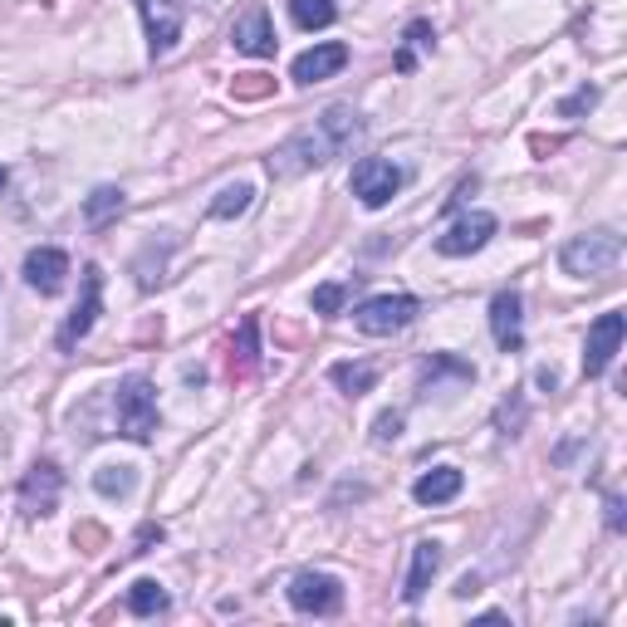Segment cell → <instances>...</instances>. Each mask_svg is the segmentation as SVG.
<instances>
[{
    "instance_id": "5bb4252c",
    "label": "cell",
    "mask_w": 627,
    "mask_h": 627,
    "mask_svg": "<svg viewBox=\"0 0 627 627\" xmlns=\"http://www.w3.org/2000/svg\"><path fill=\"white\" fill-rule=\"evenodd\" d=\"M349 65V45H339V39H329V45H314L305 49V55L289 65V79L295 83H323V79H333L339 69Z\"/></svg>"
},
{
    "instance_id": "4316f807",
    "label": "cell",
    "mask_w": 627,
    "mask_h": 627,
    "mask_svg": "<svg viewBox=\"0 0 627 627\" xmlns=\"http://www.w3.org/2000/svg\"><path fill=\"white\" fill-rule=\"evenodd\" d=\"M349 299V285H319L314 289V314H339Z\"/></svg>"
},
{
    "instance_id": "5b68a950",
    "label": "cell",
    "mask_w": 627,
    "mask_h": 627,
    "mask_svg": "<svg viewBox=\"0 0 627 627\" xmlns=\"http://www.w3.org/2000/svg\"><path fill=\"white\" fill-rule=\"evenodd\" d=\"M186 10H192V0H138V15H142V25H148L152 59L172 55V45L182 39Z\"/></svg>"
},
{
    "instance_id": "8fae6325",
    "label": "cell",
    "mask_w": 627,
    "mask_h": 627,
    "mask_svg": "<svg viewBox=\"0 0 627 627\" xmlns=\"http://www.w3.org/2000/svg\"><path fill=\"white\" fill-rule=\"evenodd\" d=\"M99 309H103V270H99V265H89V270H83V299H79V309L69 314L65 329H59V349H75L83 333L93 329Z\"/></svg>"
},
{
    "instance_id": "8992f818",
    "label": "cell",
    "mask_w": 627,
    "mask_h": 627,
    "mask_svg": "<svg viewBox=\"0 0 627 627\" xmlns=\"http://www.w3.org/2000/svg\"><path fill=\"white\" fill-rule=\"evenodd\" d=\"M59 495H65V470L55 461H35L30 476L20 480V510H25V520H49L59 510Z\"/></svg>"
},
{
    "instance_id": "d6986e66",
    "label": "cell",
    "mask_w": 627,
    "mask_h": 627,
    "mask_svg": "<svg viewBox=\"0 0 627 627\" xmlns=\"http://www.w3.org/2000/svg\"><path fill=\"white\" fill-rule=\"evenodd\" d=\"M118 212H123V192H118V186H93V192L83 196V221H89L93 231H103Z\"/></svg>"
},
{
    "instance_id": "9c48e42d",
    "label": "cell",
    "mask_w": 627,
    "mask_h": 627,
    "mask_svg": "<svg viewBox=\"0 0 627 627\" xmlns=\"http://www.w3.org/2000/svg\"><path fill=\"white\" fill-rule=\"evenodd\" d=\"M417 314H422V305H417L412 295H378V299H368V305H358L353 323H358L363 333H373V339H388V333L407 329Z\"/></svg>"
},
{
    "instance_id": "2e32d148",
    "label": "cell",
    "mask_w": 627,
    "mask_h": 627,
    "mask_svg": "<svg viewBox=\"0 0 627 627\" xmlns=\"http://www.w3.org/2000/svg\"><path fill=\"white\" fill-rule=\"evenodd\" d=\"M436 573H442V545H436V539H422V545L412 549V569H407V589H402V598H407V603H422Z\"/></svg>"
},
{
    "instance_id": "f546056e",
    "label": "cell",
    "mask_w": 627,
    "mask_h": 627,
    "mask_svg": "<svg viewBox=\"0 0 627 627\" xmlns=\"http://www.w3.org/2000/svg\"><path fill=\"white\" fill-rule=\"evenodd\" d=\"M0 186H5V167H0Z\"/></svg>"
},
{
    "instance_id": "83f0119b",
    "label": "cell",
    "mask_w": 627,
    "mask_h": 627,
    "mask_svg": "<svg viewBox=\"0 0 627 627\" xmlns=\"http://www.w3.org/2000/svg\"><path fill=\"white\" fill-rule=\"evenodd\" d=\"M397 436H402V412H383L378 426H373V442L388 446V442H397Z\"/></svg>"
},
{
    "instance_id": "4fadbf2b",
    "label": "cell",
    "mask_w": 627,
    "mask_h": 627,
    "mask_svg": "<svg viewBox=\"0 0 627 627\" xmlns=\"http://www.w3.org/2000/svg\"><path fill=\"white\" fill-rule=\"evenodd\" d=\"M69 280V255L55 246H39L25 255V285L39 289V295H59Z\"/></svg>"
},
{
    "instance_id": "7402d4cb",
    "label": "cell",
    "mask_w": 627,
    "mask_h": 627,
    "mask_svg": "<svg viewBox=\"0 0 627 627\" xmlns=\"http://www.w3.org/2000/svg\"><path fill=\"white\" fill-rule=\"evenodd\" d=\"M289 15L299 30H329L339 20V5L333 0H289Z\"/></svg>"
},
{
    "instance_id": "3957f363",
    "label": "cell",
    "mask_w": 627,
    "mask_h": 627,
    "mask_svg": "<svg viewBox=\"0 0 627 627\" xmlns=\"http://www.w3.org/2000/svg\"><path fill=\"white\" fill-rule=\"evenodd\" d=\"M623 260V236L618 231H583V236H573L569 246L559 250V265L569 270L573 280H589V275H608L613 265Z\"/></svg>"
},
{
    "instance_id": "277c9868",
    "label": "cell",
    "mask_w": 627,
    "mask_h": 627,
    "mask_svg": "<svg viewBox=\"0 0 627 627\" xmlns=\"http://www.w3.org/2000/svg\"><path fill=\"white\" fill-rule=\"evenodd\" d=\"M402 182H407V172L397 162H388V157H363L358 167H353V196H358L363 206H388L397 192H402Z\"/></svg>"
},
{
    "instance_id": "52a82bcc",
    "label": "cell",
    "mask_w": 627,
    "mask_h": 627,
    "mask_svg": "<svg viewBox=\"0 0 627 627\" xmlns=\"http://www.w3.org/2000/svg\"><path fill=\"white\" fill-rule=\"evenodd\" d=\"M289 603L299 613H314V618H333L343 608V583L333 573H319V569H305L289 579Z\"/></svg>"
},
{
    "instance_id": "e0dca14e",
    "label": "cell",
    "mask_w": 627,
    "mask_h": 627,
    "mask_svg": "<svg viewBox=\"0 0 627 627\" xmlns=\"http://www.w3.org/2000/svg\"><path fill=\"white\" fill-rule=\"evenodd\" d=\"M461 486H466V476L456 466H436V470H426V476H417L412 500L417 505H446V500L461 495Z\"/></svg>"
},
{
    "instance_id": "f1b7e54d",
    "label": "cell",
    "mask_w": 627,
    "mask_h": 627,
    "mask_svg": "<svg viewBox=\"0 0 627 627\" xmlns=\"http://www.w3.org/2000/svg\"><path fill=\"white\" fill-rule=\"evenodd\" d=\"M608 529H623V495H608Z\"/></svg>"
},
{
    "instance_id": "9a60e30c",
    "label": "cell",
    "mask_w": 627,
    "mask_h": 627,
    "mask_svg": "<svg viewBox=\"0 0 627 627\" xmlns=\"http://www.w3.org/2000/svg\"><path fill=\"white\" fill-rule=\"evenodd\" d=\"M490 333H495V343L505 353H520V343H525V319H520L515 289H500V295L490 299Z\"/></svg>"
},
{
    "instance_id": "ba28073f",
    "label": "cell",
    "mask_w": 627,
    "mask_h": 627,
    "mask_svg": "<svg viewBox=\"0 0 627 627\" xmlns=\"http://www.w3.org/2000/svg\"><path fill=\"white\" fill-rule=\"evenodd\" d=\"M623 333H627L623 309H608L593 319L589 343H583V378H603V373H608V363L618 358V349H623Z\"/></svg>"
},
{
    "instance_id": "44dd1931",
    "label": "cell",
    "mask_w": 627,
    "mask_h": 627,
    "mask_svg": "<svg viewBox=\"0 0 627 627\" xmlns=\"http://www.w3.org/2000/svg\"><path fill=\"white\" fill-rule=\"evenodd\" d=\"M432 25H426V20H412V25H407V35H402V49H397V75H412L417 69V55H422V49H432Z\"/></svg>"
},
{
    "instance_id": "cb8c5ba5",
    "label": "cell",
    "mask_w": 627,
    "mask_h": 627,
    "mask_svg": "<svg viewBox=\"0 0 627 627\" xmlns=\"http://www.w3.org/2000/svg\"><path fill=\"white\" fill-rule=\"evenodd\" d=\"M133 486H138V476H133V466H103L99 476H93V490L109 500H123L133 495Z\"/></svg>"
},
{
    "instance_id": "6da1fadb",
    "label": "cell",
    "mask_w": 627,
    "mask_h": 627,
    "mask_svg": "<svg viewBox=\"0 0 627 627\" xmlns=\"http://www.w3.org/2000/svg\"><path fill=\"white\" fill-rule=\"evenodd\" d=\"M358 138H363V118L353 109H343V103H333V109H323L309 128L289 133V138L270 152V176H275V182H295V176L314 172V167L343 157Z\"/></svg>"
},
{
    "instance_id": "603a6c76",
    "label": "cell",
    "mask_w": 627,
    "mask_h": 627,
    "mask_svg": "<svg viewBox=\"0 0 627 627\" xmlns=\"http://www.w3.org/2000/svg\"><path fill=\"white\" fill-rule=\"evenodd\" d=\"M250 202H255V186H246V182L221 186V192H216V202H212V216H216V221H231V216H246L250 212Z\"/></svg>"
},
{
    "instance_id": "7a4b0ae2",
    "label": "cell",
    "mask_w": 627,
    "mask_h": 627,
    "mask_svg": "<svg viewBox=\"0 0 627 627\" xmlns=\"http://www.w3.org/2000/svg\"><path fill=\"white\" fill-rule=\"evenodd\" d=\"M113 412H118V432L128 436V442L148 446L157 436V392H152V383L142 378V373H133V378L118 383V392H113Z\"/></svg>"
},
{
    "instance_id": "d4e9b609",
    "label": "cell",
    "mask_w": 627,
    "mask_h": 627,
    "mask_svg": "<svg viewBox=\"0 0 627 627\" xmlns=\"http://www.w3.org/2000/svg\"><path fill=\"white\" fill-rule=\"evenodd\" d=\"M255 333H260V323H255V319L240 323V343H236V353H231V373H250V368L260 363V353H255Z\"/></svg>"
},
{
    "instance_id": "30bf717a",
    "label": "cell",
    "mask_w": 627,
    "mask_h": 627,
    "mask_svg": "<svg viewBox=\"0 0 627 627\" xmlns=\"http://www.w3.org/2000/svg\"><path fill=\"white\" fill-rule=\"evenodd\" d=\"M490 236H495V216H490V212H470L446 236H436V250H442V255H452V260H461V255L486 250Z\"/></svg>"
},
{
    "instance_id": "7c38bea8",
    "label": "cell",
    "mask_w": 627,
    "mask_h": 627,
    "mask_svg": "<svg viewBox=\"0 0 627 627\" xmlns=\"http://www.w3.org/2000/svg\"><path fill=\"white\" fill-rule=\"evenodd\" d=\"M231 45H236V55H250V59H270L275 55V30H270V15H265V5H250L246 15L231 25Z\"/></svg>"
},
{
    "instance_id": "484cf974",
    "label": "cell",
    "mask_w": 627,
    "mask_h": 627,
    "mask_svg": "<svg viewBox=\"0 0 627 627\" xmlns=\"http://www.w3.org/2000/svg\"><path fill=\"white\" fill-rule=\"evenodd\" d=\"M593 103H598V89H593V83H583V89H573L569 99L559 103V118H579V113H589Z\"/></svg>"
},
{
    "instance_id": "ac0fdd59",
    "label": "cell",
    "mask_w": 627,
    "mask_h": 627,
    "mask_svg": "<svg viewBox=\"0 0 627 627\" xmlns=\"http://www.w3.org/2000/svg\"><path fill=\"white\" fill-rule=\"evenodd\" d=\"M329 378H333V388L349 397H363L378 388V368H373V363H333Z\"/></svg>"
},
{
    "instance_id": "ffe728a7",
    "label": "cell",
    "mask_w": 627,
    "mask_h": 627,
    "mask_svg": "<svg viewBox=\"0 0 627 627\" xmlns=\"http://www.w3.org/2000/svg\"><path fill=\"white\" fill-rule=\"evenodd\" d=\"M167 608H172V598H167V589L157 579H138L128 589V613H138V618H157Z\"/></svg>"
}]
</instances>
